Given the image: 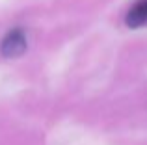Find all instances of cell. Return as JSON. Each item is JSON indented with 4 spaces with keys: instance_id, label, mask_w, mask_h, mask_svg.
<instances>
[{
    "instance_id": "obj_1",
    "label": "cell",
    "mask_w": 147,
    "mask_h": 145,
    "mask_svg": "<svg viewBox=\"0 0 147 145\" xmlns=\"http://www.w3.org/2000/svg\"><path fill=\"white\" fill-rule=\"evenodd\" d=\"M26 48H28V41H26L24 30L21 28L7 32V36L0 43V52L4 58H19L26 52Z\"/></svg>"
},
{
    "instance_id": "obj_2",
    "label": "cell",
    "mask_w": 147,
    "mask_h": 145,
    "mask_svg": "<svg viewBox=\"0 0 147 145\" xmlns=\"http://www.w3.org/2000/svg\"><path fill=\"white\" fill-rule=\"evenodd\" d=\"M125 22L130 28H140V26L147 24V0H138V2L130 7L129 13H127Z\"/></svg>"
}]
</instances>
